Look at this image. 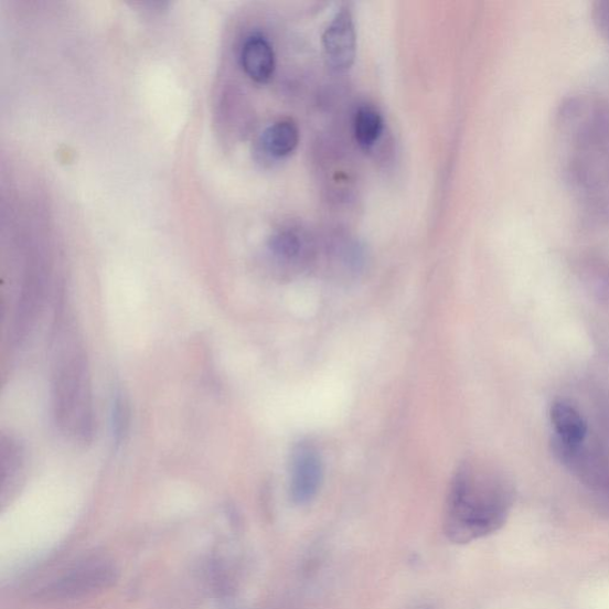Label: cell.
I'll list each match as a JSON object with an SVG mask.
<instances>
[{
  "label": "cell",
  "mask_w": 609,
  "mask_h": 609,
  "mask_svg": "<svg viewBox=\"0 0 609 609\" xmlns=\"http://www.w3.org/2000/svg\"><path fill=\"white\" fill-rule=\"evenodd\" d=\"M511 492L504 478L479 464H464L452 479L445 516L446 536L466 544L505 522Z\"/></svg>",
  "instance_id": "6da1fadb"
},
{
  "label": "cell",
  "mask_w": 609,
  "mask_h": 609,
  "mask_svg": "<svg viewBox=\"0 0 609 609\" xmlns=\"http://www.w3.org/2000/svg\"><path fill=\"white\" fill-rule=\"evenodd\" d=\"M57 341L53 376L56 421L72 435L87 439L93 435L94 415L85 355L72 332L61 331Z\"/></svg>",
  "instance_id": "7a4b0ae2"
},
{
  "label": "cell",
  "mask_w": 609,
  "mask_h": 609,
  "mask_svg": "<svg viewBox=\"0 0 609 609\" xmlns=\"http://www.w3.org/2000/svg\"><path fill=\"white\" fill-rule=\"evenodd\" d=\"M117 571L105 558H88L52 581L42 590V597L50 600H73L101 591L113 586Z\"/></svg>",
  "instance_id": "3957f363"
},
{
  "label": "cell",
  "mask_w": 609,
  "mask_h": 609,
  "mask_svg": "<svg viewBox=\"0 0 609 609\" xmlns=\"http://www.w3.org/2000/svg\"><path fill=\"white\" fill-rule=\"evenodd\" d=\"M323 462L318 450L309 444H299L291 456L289 492L298 505L308 504L321 489Z\"/></svg>",
  "instance_id": "277c9868"
},
{
  "label": "cell",
  "mask_w": 609,
  "mask_h": 609,
  "mask_svg": "<svg viewBox=\"0 0 609 609\" xmlns=\"http://www.w3.org/2000/svg\"><path fill=\"white\" fill-rule=\"evenodd\" d=\"M327 58L332 68L343 72L353 66L357 39L352 11L343 8L323 35Z\"/></svg>",
  "instance_id": "5b68a950"
},
{
  "label": "cell",
  "mask_w": 609,
  "mask_h": 609,
  "mask_svg": "<svg viewBox=\"0 0 609 609\" xmlns=\"http://www.w3.org/2000/svg\"><path fill=\"white\" fill-rule=\"evenodd\" d=\"M241 63L250 79L265 84L276 71V54L266 38L255 34L243 44Z\"/></svg>",
  "instance_id": "8992f818"
},
{
  "label": "cell",
  "mask_w": 609,
  "mask_h": 609,
  "mask_svg": "<svg viewBox=\"0 0 609 609\" xmlns=\"http://www.w3.org/2000/svg\"><path fill=\"white\" fill-rule=\"evenodd\" d=\"M551 416L562 444L574 449L584 444L588 432L587 423L576 408L565 402H557L552 407Z\"/></svg>",
  "instance_id": "52a82bcc"
},
{
  "label": "cell",
  "mask_w": 609,
  "mask_h": 609,
  "mask_svg": "<svg viewBox=\"0 0 609 609\" xmlns=\"http://www.w3.org/2000/svg\"><path fill=\"white\" fill-rule=\"evenodd\" d=\"M299 129L295 121L284 119L269 126L261 136V147L273 158L291 156L299 145Z\"/></svg>",
  "instance_id": "ba28073f"
},
{
  "label": "cell",
  "mask_w": 609,
  "mask_h": 609,
  "mask_svg": "<svg viewBox=\"0 0 609 609\" xmlns=\"http://www.w3.org/2000/svg\"><path fill=\"white\" fill-rule=\"evenodd\" d=\"M384 131V118L372 106H362L355 117V137L364 149L372 148Z\"/></svg>",
  "instance_id": "9c48e42d"
},
{
  "label": "cell",
  "mask_w": 609,
  "mask_h": 609,
  "mask_svg": "<svg viewBox=\"0 0 609 609\" xmlns=\"http://www.w3.org/2000/svg\"><path fill=\"white\" fill-rule=\"evenodd\" d=\"M269 249L274 256L285 263L298 260L303 252V243L298 234L292 231H282L274 235L269 242Z\"/></svg>",
  "instance_id": "30bf717a"
},
{
  "label": "cell",
  "mask_w": 609,
  "mask_h": 609,
  "mask_svg": "<svg viewBox=\"0 0 609 609\" xmlns=\"http://www.w3.org/2000/svg\"><path fill=\"white\" fill-rule=\"evenodd\" d=\"M129 423V409L120 394L116 395L113 409V432L115 440L120 441L127 432Z\"/></svg>",
  "instance_id": "8fae6325"
},
{
  "label": "cell",
  "mask_w": 609,
  "mask_h": 609,
  "mask_svg": "<svg viewBox=\"0 0 609 609\" xmlns=\"http://www.w3.org/2000/svg\"><path fill=\"white\" fill-rule=\"evenodd\" d=\"M594 18L600 32L609 41V2H600L594 9Z\"/></svg>",
  "instance_id": "7c38bea8"
}]
</instances>
